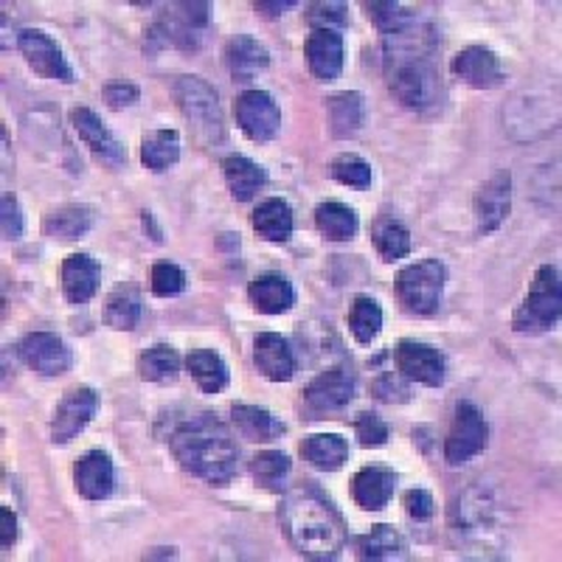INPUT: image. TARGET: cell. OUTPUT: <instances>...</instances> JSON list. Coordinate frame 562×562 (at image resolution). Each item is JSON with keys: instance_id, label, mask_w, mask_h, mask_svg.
I'll use <instances>...</instances> for the list:
<instances>
[{"instance_id": "1f68e13d", "label": "cell", "mask_w": 562, "mask_h": 562, "mask_svg": "<svg viewBox=\"0 0 562 562\" xmlns=\"http://www.w3.org/2000/svg\"><path fill=\"white\" fill-rule=\"evenodd\" d=\"M301 459L321 473H338L349 461V441L338 434H313L301 441Z\"/></svg>"}, {"instance_id": "7dc6e473", "label": "cell", "mask_w": 562, "mask_h": 562, "mask_svg": "<svg viewBox=\"0 0 562 562\" xmlns=\"http://www.w3.org/2000/svg\"><path fill=\"white\" fill-rule=\"evenodd\" d=\"M405 512H408V518L416 520V524H428L434 518L436 512V501L428 490H408L405 492Z\"/></svg>"}, {"instance_id": "f1b7e54d", "label": "cell", "mask_w": 562, "mask_h": 562, "mask_svg": "<svg viewBox=\"0 0 562 562\" xmlns=\"http://www.w3.org/2000/svg\"><path fill=\"white\" fill-rule=\"evenodd\" d=\"M250 225L265 243H288L293 237V228H295V217H293V209H290L288 200L281 198H268L259 203V209L254 211V217H250Z\"/></svg>"}, {"instance_id": "484cf974", "label": "cell", "mask_w": 562, "mask_h": 562, "mask_svg": "<svg viewBox=\"0 0 562 562\" xmlns=\"http://www.w3.org/2000/svg\"><path fill=\"white\" fill-rule=\"evenodd\" d=\"M231 422L234 428L239 430V436L248 441H276L279 436L288 434V425L276 419L268 408H259V405L248 403H234L231 405Z\"/></svg>"}, {"instance_id": "f5cc1de1", "label": "cell", "mask_w": 562, "mask_h": 562, "mask_svg": "<svg viewBox=\"0 0 562 562\" xmlns=\"http://www.w3.org/2000/svg\"><path fill=\"white\" fill-rule=\"evenodd\" d=\"M140 223H144V231H149V239H153V243H164V231L155 223L153 211H140Z\"/></svg>"}, {"instance_id": "603a6c76", "label": "cell", "mask_w": 562, "mask_h": 562, "mask_svg": "<svg viewBox=\"0 0 562 562\" xmlns=\"http://www.w3.org/2000/svg\"><path fill=\"white\" fill-rule=\"evenodd\" d=\"M97 225V209L85 203H65L48 211L43 220V234L59 243H79Z\"/></svg>"}, {"instance_id": "ab89813d", "label": "cell", "mask_w": 562, "mask_h": 562, "mask_svg": "<svg viewBox=\"0 0 562 562\" xmlns=\"http://www.w3.org/2000/svg\"><path fill=\"white\" fill-rule=\"evenodd\" d=\"M346 321H349V333L355 335L358 344H371L380 335V329H383V307L371 295H358V299L351 301L349 318Z\"/></svg>"}, {"instance_id": "8992f818", "label": "cell", "mask_w": 562, "mask_h": 562, "mask_svg": "<svg viewBox=\"0 0 562 562\" xmlns=\"http://www.w3.org/2000/svg\"><path fill=\"white\" fill-rule=\"evenodd\" d=\"M562 315V284L557 265L537 268L535 281L524 304L512 315V329L520 335H543L560 324Z\"/></svg>"}, {"instance_id": "d6a6232c", "label": "cell", "mask_w": 562, "mask_h": 562, "mask_svg": "<svg viewBox=\"0 0 562 562\" xmlns=\"http://www.w3.org/2000/svg\"><path fill=\"white\" fill-rule=\"evenodd\" d=\"M140 313H144V301H140V290L135 281H124L108 295L104 321L115 333H133L140 321Z\"/></svg>"}, {"instance_id": "f546056e", "label": "cell", "mask_w": 562, "mask_h": 562, "mask_svg": "<svg viewBox=\"0 0 562 562\" xmlns=\"http://www.w3.org/2000/svg\"><path fill=\"white\" fill-rule=\"evenodd\" d=\"M329 130L335 138H355L366 124V99L358 90H344L326 99Z\"/></svg>"}, {"instance_id": "ee69618b", "label": "cell", "mask_w": 562, "mask_h": 562, "mask_svg": "<svg viewBox=\"0 0 562 562\" xmlns=\"http://www.w3.org/2000/svg\"><path fill=\"white\" fill-rule=\"evenodd\" d=\"M186 273L183 268H178L175 262H158L153 268V279H149V284H153V293L158 295V299H175V295H180L186 290Z\"/></svg>"}, {"instance_id": "f6af8a7d", "label": "cell", "mask_w": 562, "mask_h": 562, "mask_svg": "<svg viewBox=\"0 0 562 562\" xmlns=\"http://www.w3.org/2000/svg\"><path fill=\"white\" fill-rule=\"evenodd\" d=\"M355 436H358L360 448H383V445H389L391 430L374 411H363L355 419Z\"/></svg>"}, {"instance_id": "7402d4cb", "label": "cell", "mask_w": 562, "mask_h": 562, "mask_svg": "<svg viewBox=\"0 0 562 562\" xmlns=\"http://www.w3.org/2000/svg\"><path fill=\"white\" fill-rule=\"evenodd\" d=\"M102 268L90 254H70L63 262V293L68 304L82 307L99 293Z\"/></svg>"}, {"instance_id": "52a82bcc", "label": "cell", "mask_w": 562, "mask_h": 562, "mask_svg": "<svg viewBox=\"0 0 562 562\" xmlns=\"http://www.w3.org/2000/svg\"><path fill=\"white\" fill-rule=\"evenodd\" d=\"M211 29L209 3H172L158 14L147 32V43L153 48H180V52H198Z\"/></svg>"}, {"instance_id": "5b68a950", "label": "cell", "mask_w": 562, "mask_h": 562, "mask_svg": "<svg viewBox=\"0 0 562 562\" xmlns=\"http://www.w3.org/2000/svg\"><path fill=\"white\" fill-rule=\"evenodd\" d=\"M172 97L178 102L186 122L194 127V135L205 147H217L225 140V119L220 108L217 90L200 77H178L172 82Z\"/></svg>"}, {"instance_id": "e0dca14e", "label": "cell", "mask_w": 562, "mask_h": 562, "mask_svg": "<svg viewBox=\"0 0 562 562\" xmlns=\"http://www.w3.org/2000/svg\"><path fill=\"white\" fill-rule=\"evenodd\" d=\"M453 77L475 90H492L506 82V70L501 57L486 45H467L450 63Z\"/></svg>"}, {"instance_id": "4dcf8cb0", "label": "cell", "mask_w": 562, "mask_h": 562, "mask_svg": "<svg viewBox=\"0 0 562 562\" xmlns=\"http://www.w3.org/2000/svg\"><path fill=\"white\" fill-rule=\"evenodd\" d=\"M358 549L360 560H371V562H391V560H408V540H405L394 526L380 524L371 526V531L358 537Z\"/></svg>"}, {"instance_id": "4fadbf2b", "label": "cell", "mask_w": 562, "mask_h": 562, "mask_svg": "<svg viewBox=\"0 0 562 562\" xmlns=\"http://www.w3.org/2000/svg\"><path fill=\"white\" fill-rule=\"evenodd\" d=\"M394 363L408 383L428 385V389H441L448 378V366H445L441 351L430 344H419V340H400L394 349Z\"/></svg>"}, {"instance_id": "8d00e7d4", "label": "cell", "mask_w": 562, "mask_h": 562, "mask_svg": "<svg viewBox=\"0 0 562 562\" xmlns=\"http://www.w3.org/2000/svg\"><path fill=\"white\" fill-rule=\"evenodd\" d=\"M138 374L144 383L172 385L180 378V355L175 346L155 344L138 358Z\"/></svg>"}, {"instance_id": "83f0119b", "label": "cell", "mask_w": 562, "mask_h": 562, "mask_svg": "<svg viewBox=\"0 0 562 562\" xmlns=\"http://www.w3.org/2000/svg\"><path fill=\"white\" fill-rule=\"evenodd\" d=\"M225 65H228L231 77L237 82H250V79L270 65V52L259 40L239 34L225 45Z\"/></svg>"}, {"instance_id": "4316f807", "label": "cell", "mask_w": 562, "mask_h": 562, "mask_svg": "<svg viewBox=\"0 0 562 562\" xmlns=\"http://www.w3.org/2000/svg\"><path fill=\"white\" fill-rule=\"evenodd\" d=\"M223 175L225 183L231 189V198L237 203H248L259 194L265 183H268V172H265L256 160H250L248 155H225L223 158Z\"/></svg>"}, {"instance_id": "ffe728a7", "label": "cell", "mask_w": 562, "mask_h": 562, "mask_svg": "<svg viewBox=\"0 0 562 562\" xmlns=\"http://www.w3.org/2000/svg\"><path fill=\"white\" fill-rule=\"evenodd\" d=\"M254 363L262 378L270 383H290L299 371L295 351L290 349L288 338L276 333H259L254 340Z\"/></svg>"}, {"instance_id": "db71d44e", "label": "cell", "mask_w": 562, "mask_h": 562, "mask_svg": "<svg viewBox=\"0 0 562 562\" xmlns=\"http://www.w3.org/2000/svg\"><path fill=\"white\" fill-rule=\"evenodd\" d=\"M147 560H153V557H178V551L175 549H155V551H147Z\"/></svg>"}, {"instance_id": "ba28073f", "label": "cell", "mask_w": 562, "mask_h": 562, "mask_svg": "<svg viewBox=\"0 0 562 562\" xmlns=\"http://www.w3.org/2000/svg\"><path fill=\"white\" fill-rule=\"evenodd\" d=\"M358 391V374L349 363L333 366L321 371L318 378L310 380V385L301 391V411L307 419H333L346 405L355 400Z\"/></svg>"}, {"instance_id": "3957f363", "label": "cell", "mask_w": 562, "mask_h": 562, "mask_svg": "<svg viewBox=\"0 0 562 562\" xmlns=\"http://www.w3.org/2000/svg\"><path fill=\"white\" fill-rule=\"evenodd\" d=\"M279 524L290 546L307 560H340L349 540L344 515L315 481H301L284 492Z\"/></svg>"}, {"instance_id": "2e32d148", "label": "cell", "mask_w": 562, "mask_h": 562, "mask_svg": "<svg viewBox=\"0 0 562 562\" xmlns=\"http://www.w3.org/2000/svg\"><path fill=\"white\" fill-rule=\"evenodd\" d=\"M70 124H74V130H77V135L82 138L85 147L97 155L104 167H110L113 172L127 167V147L110 133L108 124H104L93 110L74 108L70 110Z\"/></svg>"}, {"instance_id": "7c38bea8", "label": "cell", "mask_w": 562, "mask_h": 562, "mask_svg": "<svg viewBox=\"0 0 562 562\" xmlns=\"http://www.w3.org/2000/svg\"><path fill=\"white\" fill-rule=\"evenodd\" d=\"M99 411V394L90 385H77L59 400L52 416V445H70L88 428Z\"/></svg>"}, {"instance_id": "8fae6325", "label": "cell", "mask_w": 562, "mask_h": 562, "mask_svg": "<svg viewBox=\"0 0 562 562\" xmlns=\"http://www.w3.org/2000/svg\"><path fill=\"white\" fill-rule=\"evenodd\" d=\"M18 48L26 57L29 68L34 74H40V77L54 79V82L63 85H74V79H77V74L70 68L68 57L63 54L57 40L48 37L43 29H23L18 34Z\"/></svg>"}, {"instance_id": "9c48e42d", "label": "cell", "mask_w": 562, "mask_h": 562, "mask_svg": "<svg viewBox=\"0 0 562 562\" xmlns=\"http://www.w3.org/2000/svg\"><path fill=\"white\" fill-rule=\"evenodd\" d=\"M450 526L459 537L481 543L498 531V501L481 484L467 486L450 504Z\"/></svg>"}, {"instance_id": "d590c367", "label": "cell", "mask_w": 562, "mask_h": 562, "mask_svg": "<svg viewBox=\"0 0 562 562\" xmlns=\"http://www.w3.org/2000/svg\"><path fill=\"white\" fill-rule=\"evenodd\" d=\"M140 160L149 172L160 175L172 169L180 160V133L178 130H153L140 138Z\"/></svg>"}, {"instance_id": "d4e9b609", "label": "cell", "mask_w": 562, "mask_h": 562, "mask_svg": "<svg viewBox=\"0 0 562 562\" xmlns=\"http://www.w3.org/2000/svg\"><path fill=\"white\" fill-rule=\"evenodd\" d=\"M248 299L259 313L284 315L295 307V288L288 276L262 273L250 281Z\"/></svg>"}, {"instance_id": "836d02e7", "label": "cell", "mask_w": 562, "mask_h": 562, "mask_svg": "<svg viewBox=\"0 0 562 562\" xmlns=\"http://www.w3.org/2000/svg\"><path fill=\"white\" fill-rule=\"evenodd\" d=\"M186 371L192 374L194 383L203 394H220L228 389L231 371L228 363L214 349H192L186 355Z\"/></svg>"}, {"instance_id": "6da1fadb", "label": "cell", "mask_w": 562, "mask_h": 562, "mask_svg": "<svg viewBox=\"0 0 562 562\" xmlns=\"http://www.w3.org/2000/svg\"><path fill=\"white\" fill-rule=\"evenodd\" d=\"M439 34L434 23L416 18L405 29L383 37V70L389 90L414 113H436L448 99L441 79Z\"/></svg>"}, {"instance_id": "816d5d0a", "label": "cell", "mask_w": 562, "mask_h": 562, "mask_svg": "<svg viewBox=\"0 0 562 562\" xmlns=\"http://www.w3.org/2000/svg\"><path fill=\"white\" fill-rule=\"evenodd\" d=\"M295 7H299L295 0H284V3H279V0H273V3H270V0H262V3H256V12L268 14V18H281V14H288L290 9Z\"/></svg>"}, {"instance_id": "f35d334b", "label": "cell", "mask_w": 562, "mask_h": 562, "mask_svg": "<svg viewBox=\"0 0 562 562\" xmlns=\"http://www.w3.org/2000/svg\"><path fill=\"white\" fill-rule=\"evenodd\" d=\"M290 470H293L290 456L281 453V450H265V453L254 456V461H250V475H254L256 486H262L268 492L284 490Z\"/></svg>"}, {"instance_id": "9a60e30c", "label": "cell", "mask_w": 562, "mask_h": 562, "mask_svg": "<svg viewBox=\"0 0 562 562\" xmlns=\"http://www.w3.org/2000/svg\"><path fill=\"white\" fill-rule=\"evenodd\" d=\"M18 351L23 363L40 378H63L74 366V351L54 333H29L18 344Z\"/></svg>"}, {"instance_id": "b9f144b4", "label": "cell", "mask_w": 562, "mask_h": 562, "mask_svg": "<svg viewBox=\"0 0 562 562\" xmlns=\"http://www.w3.org/2000/svg\"><path fill=\"white\" fill-rule=\"evenodd\" d=\"M333 178L349 189H369L374 172H371L369 160H363L355 153H344L333 160Z\"/></svg>"}, {"instance_id": "cb8c5ba5", "label": "cell", "mask_w": 562, "mask_h": 562, "mask_svg": "<svg viewBox=\"0 0 562 562\" xmlns=\"http://www.w3.org/2000/svg\"><path fill=\"white\" fill-rule=\"evenodd\" d=\"M396 484H400V475L389 467H363L351 481V495L360 509L380 512L391 504Z\"/></svg>"}, {"instance_id": "30bf717a", "label": "cell", "mask_w": 562, "mask_h": 562, "mask_svg": "<svg viewBox=\"0 0 562 562\" xmlns=\"http://www.w3.org/2000/svg\"><path fill=\"white\" fill-rule=\"evenodd\" d=\"M490 445V425L479 405L470 400H461L453 411V422L445 436V461L450 467H461L481 456Z\"/></svg>"}, {"instance_id": "5bb4252c", "label": "cell", "mask_w": 562, "mask_h": 562, "mask_svg": "<svg viewBox=\"0 0 562 562\" xmlns=\"http://www.w3.org/2000/svg\"><path fill=\"white\" fill-rule=\"evenodd\" d=\"M237 124L250 140L256 144H268L281 133V108L268 90H245L237 99Z\"/></svg>"}, {"instance_id": "74e56055", "label": "cell", "mask_w": 562, "mask_h": 562, "mask_svg": "<svg viewBox=\"0 0 562 562\" xmlns=\"http://www.w3.org/2000/svg\"><path fill=\"white\" fill-rule=\"evenodd\" d=\"M371 243H374L383 262H400L414 250L411 231L400 220L391 217H380L378 223L371 225Z\"/></svg>"}, {"instance_id": "e575fe53", "label": "cell", "mask_w": 562, "mask_h": 562, "mask_svg": "<svg viewBox=\"0 0 562 562\" xmlns=\"http://www.w3.org/2000/svg\"><path fill=\"white\" fill-rule=\"evenodd\" d=\"M315 228L321 231V237L329 243H351L358 237V214L340 200H324L315 209Z\"/></svg>"}, {"instance_id": "d6986e66", "label": "cell", "mask_w": 562, "mask_h": 562, "mask_svg": "<svg viewBox=\"0 0 562 562\" xmlns=\"http://www.w3.org/2000/svg\"><path fill=\"white\" fill-rule=\"evenodd\" d=\"M74 486L85 501H104L115 490V464L108 450H88L74 464Z\"/></svg>"}, {"instance_id": "7a4b0ae2", "label": "cell", "mask_w": 562, "mask_h": 562, "mask_svg": "<svg viewBox=\"0 0 562 562\" xmlns=\"http://www.w3.org/2000/svg\"><path fill=\"white\" fill-rule=\"evenodd\" d=\"M164 441L186 473L209 486H228L239 470L237 439L211 411H169L160 419Z\"/></svg>"}, {"instance_id": "f907efd6", "label": "cell", "mask_w": 562, "mask_h": 562, "mask_svg": "<svg viewBox=\"0 0 562 562\" xmlns=\"http://www.w3.org/2000/svg\"><path fill=\"white\" fill-rule=\"evenodd\" d=\"M0 518H3V529H0V543H3V549H12V546L18 543V515H14L9 506H3V509H0Z\"/></svg>"}, {"instance_id": "277c9868", "label": "cell", "mask_w": 562, "mask_h": 562, "mask_svg": "<svg viewBox=\"0 0 562 562\" xmlns=\"http://www.w3.org/2000/svg\"><path fill=\"white\" fill-rule=\"evenodd\" d=\"M445 288H448V268L439 259L408 265L400 270L394 284L396 301L411 318H434L445 301Z\"/></svg>"}, {"instance_id": "ac0fdd59", "label": "cell", "mask_w": 562, "mask_h": 562, "mask_svg": "<svg viewBox=\"0 0 562 562\" xmlns=\"http://www.w3.org/2000/svg\"><path fill=\"white\" fill-rule=\"evenodd\" d=\"M512 211V175H492L475 194V228L481 237L495 234Z\"/></svg>"}, {"instance_id": "60d3db41", "label": "cell", "mask_w": 562, "mask_h": 562, "mask_svg": "<svg viewBox=\"0 0 562 562\" xmlns=\"http://www.w3.org/2000/svg\"><path fill=\"white\" fill-rule=\"evenodd\" d=\"M366 14L369 20L378 26V32L383 34H394L400 29H405L408 23H414L419 18V12L414 9L403 7V3H394V0H380V3H366Z\"/></svg>"}, {"instance_id": "7bdbcfd3", "label": "cell", "mask_w": 562, "mask_h": 562, "mask_svg": "<svg viewBox=\"0 0 562 562\" xmlns=\"http://www.w3.org/2000/svg\"><path fill=\"white\" fill-rule=\"evenodd\" d=\"M307 23L313 26V32H318V29H329V32H340V29L349 26V7L346 3H326V0H321V3H313V7L307 9Z\"/></svg>"}, {"instance_id": "681fc988", "label": "cell", "mask_w": 562, "mask_h": 562, "mask_svg": "<svg viewBox=\"0 0 562 562\" xmlns=\"http://www.w3.org/2000/svg\"><path fill=\"white\" fill-rule=\"evenodd\" d=\"M26 234V220H23V211H20V203L7 194L3 198V239L7 243H18Z\"/></svg>"}, {"instance_id": "44dd1931", "label": "cell", "mask_w": 562, "mask_h": 562, "mask_svg": "<svg viewBox=\"0 0 562 562\" xmlns=\"http://www.w3.org/2000/svg\"><path fill=\"white\" fill-rule=\"evenodd\" d=\"M304 57H307V65L315 79H321V82H335L344 74V34L318 29L304 43Z\"/></svg>"}, {"instance_id": "c3c4849f", "label": "cell", "mask_w": 562, "mask_h": 562, "mask_svg": "<svg viewBox=\"0 0 562 562\" xmlns=\"http://www.w3.org/2000/svg\"><path fill=\"white\" fill-rule=\"evenodd\" d=\"M102 99L110 110H127L140 102V90L133 82H110L102 90Z\"/></svg>"}, {"instance_id": "bcb514c9", "label": "cell", "mask_w": 562, "mask_h": 562, "mask_svg": "<svg viewBox=\"0 0 562 562\" xmlns=\"http://www.w3.org/2000/svg\"><path fill=\"white\" fill-rule=\"evenodd\" d=\"M371 391H374V396L378 400H383V403H408L411 400V389H408V380L400 374V371H383L378 380H374V385H371Z\"/></svg>"}]
</instances>
